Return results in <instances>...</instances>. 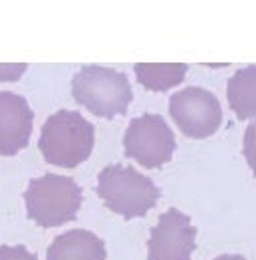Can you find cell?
Here are the masks:
<instances>
[{
  "label": "cell",
  "mask_w": 256,
  "mask_h": 260,
  "mask_svg": "<svg viewBox=\"0 0 256 260\" xmlns=\"http://www.w3.org/2000/svg\"><path fill=\"white\" fill-rule=\"evenodd\" d=\"M95 145V127L79 111L61 109L53 113L39 137V149L51 166L75 168L83 164Z\"/></svg>",
  "instance_id": "1"
},
{
  "label": "cell",
  "mask_w": 256,
  "mask_h": 260,
  "mask_svg": "<svg viewBox=\"0 0 256 260\" xmlns=\"http://www.w3.org/2000/svg\"><path fill=\"white\" fill-rule=\"evenodd\" d=\"M71 91L77 103L97 117H115L127 111L133 91L125 73L101 65H87L75 73Z\"/></svg>",
  "instance_id": "2"
},
{
  "label": "cell",
  "mask_w": 256,
  "mask_h": 260,
  "mask_svg": "<svg viewBox=\"0 0 256 260\" xmlns=\"http://www.w3.org/2000/svg\"><path fill=\"white\" fill-rule=\"evenodd\" d=\"M97 194L115 214L123 218H139L157 204L162 192L145 174L129 166L113 164L99 172Z\"/></svg>",
  "instance_id": "3"
},
{
  "label": "cell",
  "mask_w": 256,
  "mask_h": 260,
  "mask_svg": "<svg viewBox=\"0 0 256 260\" xmlns=\"http://www.w3.org/2000/svg\"><path fill=\"white\" fill-rule=\"evenodd\" d=\"M81 186L61 174H45L28 182L24 190L26 214L43 228H55L73 220L81 208Z\"/></svg>",
  "instance_id": "4"
},
{
  "label": "cell",
  "mask_w": 256,
  "mask_h": 260,
  "mask_svg": "<svg viewBox=\"0 0 256 260\" xmlns=\"http://www.w3.org/2000/svg\"><path fill=\"white\" fill-rule=\"evenodd\" d=\"M125 155L143 168H159L168 164L176 151V137L166 119L157 113L135 117L123 135Z\"/></svg>",
  "instance_id": "5"
},
{
  "label": "cell",
  "mask_w": 256,
  "mask_h": 260,
  "mask_svg": "<svg viewBox=\"0 0 256 260\" xmlns=\"http://www.w3.org/2000/svg\"><path fill=\"white\" fill-rule=\"evenodd\" d=\"M170 115L180 131L204 139L222 125V107L214 93L202 87H186L170 97Z\"/></svg>",
  "instance_id": "6"
},
{
  "label": "cell",
  "mask_w": 256,
  "mask_h": 260,
  "mask_svg": "<svg viewBox=\"0 0 256 260\" xmlns=\"http://www.w3.org/2000/svg\"><path fill=\"white\" fill-rule=\"evenodd\" d=\"M196 250V228L188 214L166 210L147 240V260H190Z\"/></svg>",
  "instance_id": "7"
},
{
  "label": "cell",
  "mask_w": 256,
  "mask_h": 260,
  "mask_svg": "<svg viewBox=\"0 0 256 260\" xmlns=\"http://www.w3.org/2000/svg\"><path fill=\"white\" fill-rule=\"evenodd\" d=\"M35 113L28 101L12 91H0V155H14L26 147Z\"/></svg>",
  "instance_id": "8"
},
{
  "label": "cell",
  "mask_w": 256,
  "mask_h": 260,
  "mask_svg": "<svg viewBox=\"0 0 256 260\" xmlns=\"http://www.w3.org/2000/svg\"><path fill=\"white\" fill-rule=\"evenodd\" d=\"M105 256L103 240L81 228L59 234L47 250V260H105Z\"/></svg>",
  "instance_id": "9"
},
{
  "label": "cell",
  "mask_w": 256,
  "mask_h": 260,
  "mask_svg": "<svg viewBox=\"0 0 256 260\" xmlns=\"http://www.w3.org/2000/svg\"><path fill=\"white\" fill-rule=\"evenodd\" d=\"M228 103L238 119L256 121V65L238 69L230 77Z\"/></svg>",
  "instance_id": "10"
},
{
  "label": "cell",
  "mask_w": 256,
  "mask_h": 260,
  "mask_svg": "<svg viewBox=\"0 0 256 260\" xmlns=\"http://www.w3.org/2000/svg\"><path fill=\"white\" fill-rule=\"evenodd\" d=\"M188 73L186 63H137L135 77L149 91H168L178 87Z\"/></svg>",
  "instance_id": "11"
},
{
  "label": "cell",
  "mask_w": 256,
  "mask_h": 260,
  "mask_svg": "<svg viewBox=\"0 0 256 260\" xmlns=\"http://www.w3.org/2000/svg\"><path fill=\"white\" fill-rule=\"evenodd\" d=\"M244 157L256 176V121H252L244 131Z\"/></svg>",
  "instance_id": "12"
},
{
  "label": "cell",
  "mask_w": 256,
  "mask_h": 260,
  "mask_svg": "<svg viewBox=\"0 0 256 260\" xmlns=\"http://www.w3.org/2000/svg\"><path fill=\"white\" fill-rule=\"evenodd\" d=\"M0 260H39L24 246H0Z\"/></svg>",
  "instance_id": "13"
},
{
  "label": "cell",
  "mask_w": 256,
  "mask_h": 260,
  "mask_svg": "<svg viewBox=\"0 0 256 260\" xmlns=\"http://www.w3.org/2000/svg\"><path fill=\"white\" fill-rule=\"evenodd\" d=\"M26 69V63H0V81H18Z\"/></svg>",
  "instance_id": "14"
},
{
  "label": "cell",
  "mask_w": 256,
  "mask_h": 260,
  "mask_svg": "<svg viewBox=\"0 0 256 260\" xmlns=\"http://www.w3.org/2000/svg\"><path fill=\"white\" fill-rule=\"evenodd\" d=\"M214 260H246V258L240 256V254H220V256H216Z\"/></svg>",
  "instance_id": "15"
}]
</instances>
